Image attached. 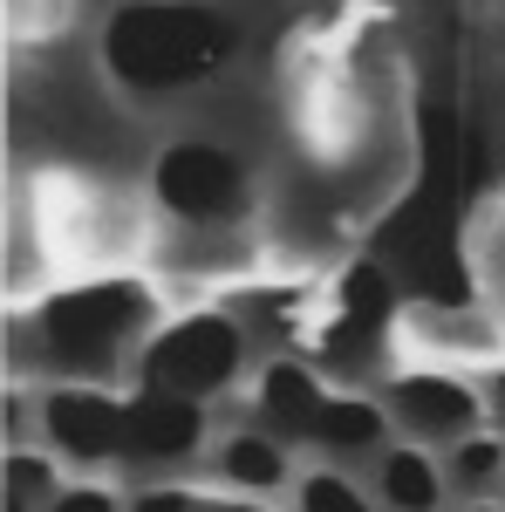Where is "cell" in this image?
I'll return each mask as SVG.
<instances>
[{"label":"cell","instance_id":"19","mask_svg":"<svg viewBox=\"0 0 505 512\" xmlns=\"http://www.w3.org/2000/svg\"><path fill=\"white\" fill-rule=\"evenodd\" d=\"M465 512H505V506H499V499H485V506H465Z\"/></svg>","mask_w":505,"mask_h":512},{"label":"cell","instance_id":"4","mask_svg":"<svg viewBox=\"0 0 505 512\" xmlns=\"http://www.w3.org/2000/svg\"><path fill=\"white\" fill-rule=\"evenodd\" d=\"M246 328L226 308H198V315H178L151 335V349L137 355V390H164L185 396V403H212L226 396L246 376Z\"/></svg>","mask_w":505,"mask_h":512},{"label":"cell","instance_id":"18","mask_svg":"<svg viewBox=\"0 0 505 512\" xmlns=\"http://www.w3.org/2000/svg\"><path fill=\"white\" fill-rule=\"evenodd\" d=\"M492 410H499V424H505V376L492 383Z\"/></svg>","mask_w":505,"mask_h":512},{"label":"cell","instance_id":"10","mask_svg":"<svg viewBox=\"0 0 505 512\" xmlns=\"http://www.w3.org/2000/svg\"><path fill=\"white\" fill-rule=\"evenodd\" d=\"M212 472L226 478L239 499H267V492H280V485L294 478V451L267 431H233V437H219Z\"/></svg>","mask_w":505,"mask_h":512},{"label":"cell","instance_id":"11","mask_svg":"<svg viewBox=\"0 0 505 512\" xmlns=\"http://www.w3.org/2000/svg\"><path fill=\"white\" fill-rule=\"evenodd\" d=\"M389 431H396V424H389V410L376 403V396L335 390V396H328V410H321L314 451H328V458H383V451H389L383 437Z\"/></svg>","mask_w":505,"mask_h":512},{"label":"cell","instance_id":"15","mask_svg":"<svg viewBox=\"0 0 505 512\" xmlns=\"http://www.w3.org/2000/svg\"><path fill=\"white\" fill-rule=\"evenodd\" d=\"M48 512H130V506H123L110 485H62V499Z\"/></svg>","mask_w":505,"mask_h":512},{"label":"cell","instance_id":"2","mask_svg":"<svg viewBox=\"0 0 505 512\" xmlns=\"http://www.w3.org/2000/svg\"><path fill=\"white\" fill-rule=\"evenodd\" d=\"M164 328L157 315V287L137 274H96L76 287H55L41 301L21 342H35L41 369L55 383H117L123 369H137V355L151 349V335Z\"/></svg>","mask_w":505,"mask_h":512},{"label":"cell","instance_id":"8","mask_svg":"<svg viewBox=\"0 0 505 512\" xmlns=\"http://www.w3.org/2000/svg\"><path fill=\"white\" fill-rule=\"evenodd\" d=\"M328 396H335V390H321V376H314L308 362H294V355H273L267 369L253 376V431L280 437L287 451H294V444H314Z\"/></svg>","mask_w":505,"mask_h":512},{"label":"cell","instance_id":"9","mask_svg":"<svg viewBox=\"0 0 505 512\" xmlns=\"http://www.w3.org/2000/svg\"><path fill=\"white\" fill-rule=\"evenodd\" d=\"M369 478H376V506L383 512H437L451 499V478L437 465V451H424V444H389Z\"/></svg>","mask_w":505,"mask_h":512},{"label":"cell","instance_id":"17","mask_svg":"<svg viewBox=\"0 0 505 512\" xmlns=\"http://www.w3.org/2000/svg\"><path fill=\"white\" fill-rule=\"evenodd\" d=\"M205 512H267V506H260V499H212Z\"/></svg>","mask_w":505,"mask_h":512},{"label":"cell","instance_id":"12","mask_svg":"<svg viewBox=\"0 0 505 512\" xmlns=\"http://www.w3.org/2000/svg\"><path fill=\"white\" fill-rule=\"evenodd\" d=\"M444 478H451V492H465L471 506H485L505 485V437L478 431V437H465V444H451V451H444Z\"/></svg>","mask_w":505,"mask_h":512},{"label":"cell","instance_id":"14","mask_svg":"<svg viewBox=\"0 0 505 512\" xmlns=\"http://www.w3.org/2000/svg\"><path fill=\"white\" fill-rule=\"evenodd\" d=\"M294 512H376V492H362L349 472H335V465H321L294 485Z\"/></svg>","mask_w":505,"mask_h":512},{"label":"cell","instance_id":"5","mask_svg":"<svg viewBox=\"0 0 505 512\" xmlns=\"http://www.w3.org/2000/svg\"><path fill=\"white\" fill-rule=\"evenodd\" d=\"M383 410H389V424L403 431V444L451 451V444L485 431L492 396L478 383H465V376H451V369H410V376H389Z\"/></svg>","mask_w":505,"mask_h":512},{"label":"cell","instance_id":"1","mask_svg":"<svg viewBox=\"0 0 505 512\" xmlns=\"http://www.w3.org/2000/svg\"><path fill=\"white\" fill-rule=\"evenodd\" d=\"M96 55L123 96L157 103L226 76L239 62V21L219 14L212 0H123L103 21Z\"/></svg>","mask_w":505,"mask_h":512},{"label":"cell","instance_id":"6","mask_svg":"<svg viewBox=\"0 0 505 512\" xmlns=\"http://www.w3.org/2000/svg\"><path fill=\"white\" fill-rule=\"evenodd\" d=\"M123 403L130 396L103 390V383H48L41 390L48 458H69V465H110V458H123Z\"/></svg>","mask_w":505,"mask_h":512},{"label":"cell","instance_id":"7","mask_svg":"<svg viewBox=\"0 0 505 512\" xmlns=\"http://www.w3.org/2000/svg\"><path fill=\"white\" fill-rule=\"evenodd\" d=\"M205 403H185V396L164 390H137L123 403V465L137 472H171L205 451Z\"/></svg>","mask_w":505,"mask_h":512},{"label":"cell","instance_id":"13","mask_svg":"<svg viewBox=\"0 0 505 512\" xmlns=\"http://www.w3.org/2000/svg\"><path fill=\"white\" fill-rule=\"evenodd\" d=\"M7 512H48L62 499V485H55V458L48 451H28V444H14L7 451Z\"/></svg>","mask_w":505,"mask_h":512},{"label":"cell","instance_id":"16","mask_svg":"<svg viewBox=\"0 0 505 512\" xmlns=\"http://www.w3.org/2000/svg\"><path fill=\"white\" fill-rule=\"evenodd\" d=\"M130 512H205V499L185 492V485H144V492L130 499Z\"/></svg>","mask_w":505,"mask_h":512},{"label":"cell","instance_id":"3","mask_svg":"<svg viewBox=\"0 0 505 512\" xmlns=\"http://www.w3.org/2000/svg\"><path fill=\"white\" fill-rule=\"evenodd\" d=\"M151 205L178 233H239L253 219V164L219 137H171L151 164Z\"/></svg>","mask_w":505,"mask_h":512}]
</instances>
